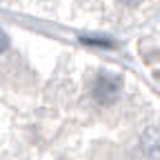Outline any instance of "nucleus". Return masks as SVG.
Returning <instances> with one entry per match:
<instances>
[{"mask_svg":"<svg viewBox=\"0 0 160 160\" xmlns=\"http://www.w3.org/2000/svg\"><path fill=\"white\" fill-rule=\"evenodd\" d=\"M7 49H9V38H7L5 31H0V53L7 51Z\"/></svg>","mask_w":160,"mask_h":160,"instance_id":"nucleus-4","label":"nucleus"},{"mask_svg":"<svg viewBox=\"0 0 160 160\" xmlns=\"http://www.w3.org/2000/svg\"><path fill=\"white\" fill-rule=\"evenodd\" d=\"M87 45H98V47H111L109 40H102V38H85Z\"/></svg>","mask_w":160,"mask_h":160,"instance_id":"nucleus-3","label":"nucleus"},{"mask_svg":"<svg viewBox=\"0 0 160 160\" xmlns=\"http://www.w3.org/2000/svg\"><path fill=\"white\" fill-rule=\"evenodd\" d=\"M120 2H122V5H129V7H133V5H138V2H140V0H120Z\"/></svg>","mask_w":160,"mask_h":160,"instance_id":"nucleus-5","label":"nucleus"},{"mask_svg":"<svg viewBox=\"0 0 160 160\" xmlns=\"http://www.w3.org/2000/svg\"><path fill=\"white\" fill-rule=\"evenodd\" d=\"M120 87H122V80L118 76H111V73H105L96 80V87H93V96L100 100L102 105H109L118 98L120 93Z\"/></svg>","mask_w":160,"mask_h":160,"instance_id":"nucleus-1","label":"nucleus"},{"mask_svg":"<svg viewBox=\"0 0 160 160\" xmlns=\"http://www.w3.org/2000/svg\"><path fill=\"white\" fill-rule=\"evenodd\" d=\"M140 149L142 153L151 160H160V129L158 127H149L142 138H140Z\"/></svg>","mask_w":160,"mask_h":160,"instance_id":"nucleus-2","label":"nucleus"}]
</instances>
